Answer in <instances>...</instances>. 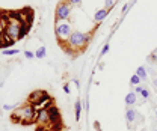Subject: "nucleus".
<instances>
[{
    "label": "nucleus",
    "instance_id": "a211bd4d",
    "mask_svg": "<svg viewBox=\"0 0 157 131\" xmlns=\"http://www.w3.org/2000/svg\"><path fill=\"white\" fill-rule=\"evenodd\" d=\"M148 60H151V62H156V63H157V50L154 51V53H153V54H151V56L148 57Z\"/></svg>",
    "mask_w": 157,
    "mask_h": 131
},
{
    "label": "nucleus",
    "instance_id": "2eb2a0df",
    "mask_svg": "<svg viewBox=\"0 0 157 131\" xmlns=\"http://www.w3.org/2000/svg\"><path fill=\"white\" fill-rule=\"evenodd\" d=\"M115 3H117V0H104V8L106 9H110V8L115 6Z\"/></svg>",
    "mask_w": 157,
    "mask_h": 131
},
{
    "label": "nucleus",
    "instance_id": "20e7f679",
    "mask_svg": "<svg viewBox=\"0 0 157 131\" xmlns=\"http://www.w3.org/2000/svg\"><path fill=\"white\" fill-rule=\"evenodd\" d=\"M71 3L68 2V0H63V2H60L58 5V8H56V12H55V15H56V21H68L70 17H71Z\"/></svg>",
    "mask_w": 157,
    "mask_h": 131
},
{
    "label": "nucleus",
    "instance_id": "f257e3e1",
    "mask_svg": "<svg viewBox=\"0 0 157 131\" xmlns=\"http://www.w3.org/2000/svg\"><path fill=\"white\" fill-rule=\"evenodd\" d=\"M89 39H91V33H83V32H78V30H74L73 33H71V36L68 39V48L70 50H83L85 47H86V44L89 42Z\"/></svg>",
    "mask_w": 157,
    "mask_h": 131
},
{
    "label": "nucleus",
    "instance_id": "f8f14e48",
    "mask_svg": "<svg viewBox=\"0 0 157 131\" xmlns=\"http://www.w3.org/2000/svg\"><path fill=\"white\" fill-rule=\"evenodd\" d=\"M136 75L140 80H147V71H145V68L144 66H139L136 69Z\"/></svg>",
    "mask_w": 157,
    "mask_h": 131
},
{
    "label": "nucleus",
    "instance_id": "9b49d317",
    "mask_svg": "<svg viewBox=\"0 0 157 131\" xmlns=\"http://www.w3.org/2000/svg\"><path fill=\"white\" fill-rule=\"evenodd\" d=\"M45 54H47V50H45L44 45H41V47H38V50H36V53H35V57H36V59H44Z\"/></svg>",
    "mask_w": 157,
    "mask_h": 131
},
{
    "label": "nucleus",
    "instance_id": "1a4fd4ad",
    "mask_svg": "<svg viewBox=\"0 0 157 131\" xmlns=\"http://www.w3.org/2000/svg\"><path fill=\"white\" fill-rule=\"evenodd\" d=\"M82 109H83V104H82V101H80V99H77V101H76V104H74V116H76V121H80Z\"/></svg>",
    "mask_w": 157,
    "mask_h": 131
},
{
    "label": "nucleus",
    "instance_id": "f03ea898",
    "mask_svg": "<svg viewBox=\"0 0 157 131\" xmlns=\"http://www.w3.org/2000/svg\"><path fill=\"white\" fill-rule=\"evenodd\" d=\"M12 118H14L15 122H17V118H18L20 122H23V124H30V122H33V119L36 118V110H35L33 104H26V106L20 107L18 110H15Z\"/></svg>",
    "mask_w": 157,
    "mask_h": 131
},
{
    "label": "nucleus",
    "instance_id": "39448f33",
    "mask_svg": "<svg viewBox=\"0 0 157 131\" xmlns=\"http://www.w3.org/2000/svg\"><path fill=\"white\" fill-rule=\"evenodd\" d=\"M125 121H127V125H128V127H132L133 122L140 121V116H139V113H137L136 109H133V107L127 109V112H125Z\"/></svg>",
    "mask_w": 157,
    "mask_h": 131
},
{
    "label": "nucleus",
    "instance_id": "7ed1b4c3",
    "mask_svg": "<svg viewBox=\"0 0 157 131\" xmlns=\"http://www.w3.org/2000/svg\"><path fill=\"white\" fill-rule=\"evenodd\" d=\"M55 32H56V38H58L59 42L60 44H67L74 30H73V27H71V24L68 21H58L56 27H55Z\"/></svg>",
    "mask_w": 157,
    "mask_h": 131
},
{
    "label": "nucleus",
    "instance_id": "aec40b11",
    "mask_svg": "<svg viewBox=\"0 0 157 131\" xmlns=\"http://www.w3.org/2000/svg\"><path fill=\"white\" fill-rule=\"evenodd\" d=\"M144 89H145V88H144V86H140V84H139V86H135V92H136L137 95H140V92H142Z\"/></svg>",
    "mask_w": 157,
    "mask_h": 131
},
{
    "label": "nucleus",
    "instance_id": "6ab92c4d",
    "mask_svg": "<svg viewBox=\"0 0 157 131\" xmlns=\"http://www.w3.org/2000/svg\"><path fill=\"white\" fill-rule=\"evenodd\" d=\"M24 56H26V59H33V57H35V53H32V51H24Z\"/></svg>",
    "mask_w": 157,
    "mask_h": 131
},
{
    "label": "nucleus",
    "instance_id": "4be33fe9",
    "mask_svg": "<svg viewBox=\"0 0 157 131\" xmlns=\"http://www.w3.org/2000/svg\"><path fill=\"white\" fill-rule=\"evenodd\" d=\"M63 92H65V94H71V91H70V86H68V84H63Z\"/></svg>",
    "mask_w": 157,
    "mask_h": 131
},
{
    "label": "nucleus",
    "instance_id": "5701e85b",
    "mask_svg": "<svg viewBox=\"0 0 157 131\" xmlns=\"http://www.w3.org/2000/svg\"><path fill=\"white\" fill-rule=\"evenodd\" d=\"M127 11H128V6H127V5H125V6H124V8H122V12H127Z\"/></svg>",
    "mask_w": 157,
    "mask_h": 131
},
{
    "label": "nucleus",
    "instance_id": "ddd939ff",
    "mask_svg": "<svg viewBox=\"0 0 157 131\" xmlns=\"http://www.w3.org/2000/svg\"><path fill=\"white\" fill-rule=\"evenodd\" d=\"M140 81H142V80H140L136 74L132 75V78H130V84H132V86H139V83H140Z\"/></svg>",
    "mask_w": 157,
    "mask_h": 131
},
{
    "label": "nucleus",
    "instance_id": "f3484780",
    "mask_svg": "<svg viewBox=\"0 0 157 131\" xmlns=\"http://www.w3.org/2000/svg\"><path fill=\"white\" fill-rule=\"evenodd\" d=\"M140 96H142L144 99H148V98H150V92H148V89H144V91L140 92Z\"/></svg>",
    "mask_w": 157,
    "mask_h": 131
},
{
    "label": "nucleus",
    "instance_id": "393cba45",
    "mask_svg": "<svg viewBox=\"0 0 157 131\" xmlns=\"http://www.w3.org/2000/svg\"><path fill=\"white\" fill-rule=\"evenodd\" d=\"M156 131H157V130H156Z\"/></svg>",
    "mask_w": 157,
    "mask_h": 131
},
{
    "label": "nucleus",
    "instance_id": "4468645a",
    "mask_svg": "<svg viewBox=\"0 0 157 131\" xmlns=\"http://www.w3.org/2000/svg\"><path fill=\"white\" fill-rule=\"evenodd\" d=\"M2 53L5 54V56H15L17 53H18V50H2Z\"/></svg>",
    "mask_w": 157,
    "mask_h": 131
},
{
    "label": "nucleus",
    "instance_id": "412c9836",
    "mask_svg": "<svg viewBox=\"0 0 157 131\" xmlns=\"http://www.w3.org/2000/svg\"><path fill=\"white\" fill-rule=\"evenodd\" d=\"M15 107H17V106H8V104H5V106H3V109H5V110H14Z\"/></svg>",
    "mask_w": 157,
    "mask_h": 131
},
{
    "label": "nucleus",
    "instance_id": "9d476101",
    "mask_svg": "<svg viewBox=\"0 0 157 131\" xmlns=\"http://www.w3.org/2000/svg\"><path fill=\"white\" fill-rule=\"evenodd\" d=\"M42 91H35V92H32L30 96H29V103L30 104H35V103H38L39 99H41V96H42Z\"/></svg>",
    "mask_w": 157,
    "mask_h": 131
},
{
    "label": "nucleus",
    "instance_id": "dca6fc26",
    "mask_svg": "<svg viewBox=\"0 0 157 131\" xmlns=\"http://www.w3.org/2000/svg\"><path fill=\"white\" fill-rule=\"evenodd\" d=\"M109 50H110V45H109V44H106V45H104V47L101 48V53H100V56H101V57L106 56V54L109 53Z\"/></svg>",
    "mask_w": 157,
    "mask_h": 131
},
{
    "label": "nucleus",
    "instance_id": "6e6552de",
    "mask_svg": "<svg viewBox=\"0 0 157 131\" xmlns=\"http://www.w3.org/2000/svg\"><path fill=\"white\" fill-rule=\"evenodd\" d=\"M125 104L127 106H135L137 103V94L135 92V91H132V92H128V94L125 95Z\"/></svg>",
    "mask_w": 157,
    "mask_h": 131
},
{
    "label": "nucleus",
    "instance_id": "b1692460",
    "mask_svg": "<svg viewBox=\"0 0 157 131\" xmlns=\"http://www.w3.org/2000/svg\"><path fill=\"white\" fill-rule=\"evenodd\" d=\"M156 118H157V110H156Z\"/></svg>",
    "mask_w": 157,
    "mask_h": 131
},
{
    "label": "nucleus",
    "instance_id": "423d86ee",
    "mask_svg": "<svg viewBox=\"0 0 157 131\" xmlns=\"http://www.w3.org/2000/svg\"><path fill=\"white\" fill-rule=\"evenodd\" d=\"M36 121L39 124L45 125V124H50L52 122V116H50V112L48 109H42V110H38L36 113Z\"/></svg>",
    "mask_w": 157,
    "mask_h": 131
},
{
    "label": "nucleus",
    "instance_id": "0eeeda50",
    "mask_svg": "<svg viewBox=\"0 0 157 131\" xmlns=\"http://www.w3.org/2000/svg\"><path fill=\"white\" fill-rule=\"evenodd\" d=\"M109 11L110 9H106V8H103V9H98L95 11V14H94V20L97 21V23H101L103 20L106 18L107 15H109Z\"/></svg>",
    "mask_w": 157,
    "mask_h": 131
}]
</instances>
